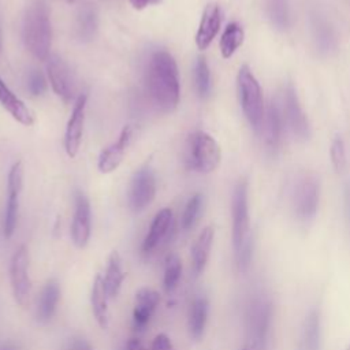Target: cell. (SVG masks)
Instances as JSON below:
<instances>
[{
  "instance_id": "b9f144b4",
  "label": "cell",
  "mask_w": 350,
  "mask_h": 350,
  "mask_svg": "<svg viewBox=\"0 0 350 350\" xmlns=\"http://www.w3.org/2000/svg\"><path fill=\"white\" fill-rule=\"evenodd\" d=\"M0 350H15L12 346H10V345H7V346H4L3 349H0Z\"/></svg>"
},
{
  "instance_id": "d590c367",
  "label": "cell",
  "mask_w": 350,
  "mask_h": 350,
  "mask_svg": "<svg viewBox=\"0 0 350 350\" xmlns=\"http://www.w3.org/2000/svg\"><path fill=\"white\" fill-rule=\"evenodd\" d=\"M27 90L31 96H41L46 90V79L40 70H31L27 75Z\"/></svg>"
},
{
  "instance_id": "7402d4cb",
  "label": "cell",
  "mask_w": 350,
  "mask_h": 350,
  "mask_svg": "<svg viewBox=\"0 0 350 350\" xmlns=\"http://www.w3.org/2000/svg\"><path fill=\"white\" fill-rule=\"evenodd\" d=\"M172 227V211L170 208H163L156 213L149 227V231L142 242V252L150 253L154 250L164 238H167Z\"/></svg>"
},
{
  "instance_id": "ac0fdd59",
  "label": "cell",
  "mask_w": 350,
  "mask_h": 350,
  "mask_svg": "<svg viewBox=\"0 0 350 350\" xmlns=\"http://www.w3.org/2000/svg\"><path fill=\"white\" fill-rule=\"evenodd\" d=\"M264 144L271 153H275L282 144L283 133V113L275 101H271L264 113L261 124Z\"/></svg>"
},
{
  "instance_id": "60d3db41",
  "label": "cell",
  "mask_w": 350,
  "mask_h": 350,
  "mask_svg": "<svg viewBox=\"0 0 350 350\" xmlns=\"http://www.w3.org/2000/svg\"><path fill=\"white\" fill-rule=\"evenodd\" d=\"M129 1H130V4L133 5V8H135V10H144V8L149 7V5H153V4L160 3L161 0H129Z\"/></svg>"
},
{
  "instance_id": "4dcf8cb0",
  "label": "cell",
  "mask_w": 350,
  "mask_h": 350,
  "mask_svg": "<svg viewBox=\"0 0 350 350\" xmlns=\"http://www.w3.org/2000/svg\"><path fill=\"white\" fill-rule=\"evenodd\" d=\"M182 275V262L180 258L175 253H170L165 257L164 262V278H163V286L165 293H172L180 279Z\"/></svg>"
},
{
  "instance_id": "ee69618b",
  "label": "cell",
  "mask_w": 350,
  "mask_h": 350,
  "mask_svg": "<svg viewBox=\"0 0 350 350\" xmlns=\"http://www.w3.org/2000/svg\"><path fill=\"white\" fill-rule=\"evenodd\" d=\"M67 3H74V1H77V0H66Z\"/></svg>"
},
{
  "instance_id": "cb8c5ba5",
  "label": "cell",
  "mask_w": 350,
  "mask_h": 350,
  "mask_svg": "<svg viewBox=\"0 0 350 350\" xmlns=\"http://www.w3.org/2000/svg\"><path fill=\"white\" fill-rule=\"evenodd\" d=\"M59 299H60V286L56 280L51 279L44 284L37 301L36 316L40 323L45 324L53 317Z\"/></svg>"
},
{
  "instance_id": "6da1fadb",
  "label": "cell",
  "mask_w": 350,
  "mask_h": 350,
  "mask_svg": "<svg viewBox=\"0 0 350 350\" xmlns=\"http://www.w3.org/2000/svg\"><path fill=\"white\" fill-rule=\"evenodd\" d=\"M148 93L163 112H171L179 103V72L174 56L165 51L152 53L146 70Z\"/></svg>"
},
{
  "instance_id": "7a4b0ae2",
  "label": "cell",
  "mask_w": 350,
  "mask_h": 350,
  "mask_svg": "<svg viewBox=\"0 0 350 350\" xmlns=\"http://www.w3.org/2000/svg\"><path fill=\"white\" fill-rule=\"evenodd\" d=\"M22 38L26 49L38 60H46L51 56L52 26L49 10L42 0L27 4L22 21Z\"/></svg>"
},
{
  "instance_id": "9a60e30c",
  "label": "cell",
  "mask_w": 350,
  "mask_h": 350,
  "mask_svg": "<svg viewBox=\"0 0 350 350\" xmlns=\"http://www.w3.org/2000/svg\"><path fill=\"white\" fill-rule=\"evenodd\" d=\"M92 231V212L88 197L78 191L75 194V209L71 223V239L79 249L85 247L89 242Z\"/></svg>"
},
{
  "instance_id": "5b68a950",
  "label": "cell",
  "mask_w": 350,
  "mask_h": 350,
  "mask_svg": "<svg viewBox=\"0 0 350 350\" xmlns=\"http://www.w3.org/2000/svg\"><path fill=\"white\" fill-rule=\"evenodd\" d=\"M237 88L242 111L253 126L254 130H260L264 120V103L261 88L247 66H242L237 75Z\"/></svg>"
},
{
  "instance_id": "3957f363",
  "label": "cell",
  "mask_w": 350,
  "mask_h": 350,
  "mask_svg": "<svg viewBox=\"0 0 350 350\" xmlns=\"http://www.w3.org/2000/svg\"><path fill=\"white\" fill-rule=\"evenodd\" d=\"M273 306L265 294H256L246 308V335L249 350H267Z\"/></svg>"
},
{
  "instance_id": "e0dca14e",
  "label": "cell",
  "mask_w": 350,
  "mask_h": 350,
  "mask_svg": "<svg viewBox=\"0 0 350 350\" xmlns=\"http://www.w3.org/2000/svg\"><path fill=\"white\" fill-rule=\"evenodd\" d=\"M159 302L160 294L153 288L142 287L135 293L133 309V325L135 331H144L146 328Z\"/></svg>"
},
{
  "instance_id": "7c38bea8",
  "label": "cell",
  "mask_w": 350,
  "mask_h": 350,
  "mask_svg": "<svg viewBox=\"0 0 350 350\" xmlns=\"http://www.w3.org/2000/svg\"><path fill=\"white\" fill-rule=\"evenodd\" d=\"M282 113L284 116V120L291 130V133L295 135V138L305 141L310 135V126L309 120L299 104L297 92L291 83H287V86L283 90V108Z\"/></svg>"
},
{
  "instance_id": "8992f818",
  "label": "cell",
  "mask_w": 350,
  "mask_h": 350,
  "mask_svg": "<svg viewBox=\"0 0 350 350\" xmlns=\"http://www.w3.org/2000/svg\"><path fill=\"white\" fill-rule=\"evenodd\" d=\"M319 179L310 172L301 174L294 182L291 191V204L297 219L302 223L312 221L319 208Z\"/></svg>"
},
{
  "instance_id": "52a82bcc",
  "label": "cell",
  "mask_w": 350,
  "mask_h": 350,
  "mask_svg": "<svg viewBox=\"0 0 350 350\" xmlns=\"http://www.w3.org/2000/svg\"><path fill=\"white\" fill-rule=\"evenodd\" d=\"M232 247L234 253L252 237L249 231V205L247 182L239 179L232 191Z\"/></svg>"
},
{
  "instance_id": "4316f807",
  "label": "cell",
  "mask_w": 350,
  "mask_h": 350,
  "mask_svg": "<svg viewBox=\"0 0 350 350\" xmlns=\"http://www.w3.org/2000/svg\"><path fill=\"white\" fill-rule=\"evenodd\" d=\"M124 278H126V273L122 268V257L116 250H113L109 254L105 275L103 278L104 279V286H105V290H107V294H108L109 298L118 297V294L120 293L122 283H123Z\"/></svg>"
},
{
  "instance_id": "30bf717a",
  "label": "cell",
  "mask_w": 350,
  "mask_h": 350,
  "mask_svg": "<svg viewBox=\"0 0 350 350\" xmlns=\"http://www.w3.org/2000/svg\"><path fill=\"white\" fill-rule=\"evenodd\" d=\"M308 22L317 52L324 56L335 52L338 48V37L334 25L327 15L317 7H310L308 12Z\"/></svg>"
},
{
  "instance_id": "484cf974",
  "label": "cell",
  "mask_w": 350,
  "mask_h": 350,
  "mask_svg": "<svg viewBox=\"0 0 350 350\" xmlns=\"http://www.w3.org/2000/svg\"><path fill=\"white\" fill-rule=\"evenodd\" d=\"M209 313V302L205 297H197L193 299L189 310V332L194 340H200L204 336Z\"/></svg>"
},
{
  "instance_id": "7bdbcfd3",
  "label": "cell",
  "mask_w": 350,
  "mask_h": 350,
  "mask_svg": "<svg viewBox=\"0 0 350 350\" xmlns=\"http://www.w3.org/2000/svg\"><path fill=\"white\" fill-rule=\"evenodd\" d=\"M0 52H1V31H0Z\"/></svg>"
},
{
  "instance_id": "277c9868",
  "label": "cell",
  "mask_w": 350,
  "mask_h": 350,
  "mask_svg": "<svg viewBox=\"0 0 350 350\" xmlns=\"http://www.w3.org/2000/svg\"><path fill=\"white\" fill-rule=\"evenodd\" d=\"M220 146L216 139L205 131H196L187 139L186 164L190 170L209 174L220 164Z\"/></svg>"
},
{
  "instance_id": "d6986e66",
  "label": "cell",
  "mask_w": 350,
  "mask_h": 350,
  "mask_svg": "<svg viewBox=\"0 0 350 350\" xmlns=\"http://www.w3.org/2000/svg\"><path fill=\"white\" fill-rule=\"evenodd\" d=\"M221 25V11L216 3H209L204 8L201 21L196 33L197 48L204 51L206 49L213 38L216 37Z\"/></svg>"
},
{
  "instance_id": "f546056e",
  "label": "cell",
  "mask_w": 350,
  "mask_h": 350,
  "mask_svg": "<svg viewBox=\"0 0 350 350\" xmlns=\"http://www.w3.org/2000/svg\"><path fill=\"white\" fill-rule=\"evenodd\" d=\"M265 12L272 26L279 30H286L290 26L288 0H264Z\"/></svg>"
},
{
  "instance_id": "ab89813d",
  "label": "cell",
  "mask_w": 350,
  "mask_h": 350,
  "mask_svg": "<svg viewBox=\"0 0 350 350\" xmlns=\"http://www.w3.org/2000/svg\"><path fill=\"white\" fill-rule=\"evenodd\" d=\"M123 350H148V349L144 346V343L138 338H130L124 343Z\"/></svg>"
},
{
  "instance_id": "1f68e13d",
  "label": "cell",
  "mask_w": 350,
  "mask_h": 350,
  "mask_svg": "<svg viewBox=\"0 0 350 350\" xmlns=\"http://www.w3.org/2000/svg\"><path fill=\"white\" fill-rule=\"evenodd\" d=\"M202 204H204V197L200 193H196L186 204L182 217H180V227L187 231L190 228L194 227V224L197 223L201 209H202Z\"/></svg>"
},
{
  "instance_id": "e575fe53",
  "label": "cell",
  "mask_w": 350,
  "mask_h": 350,
  "mask_svg": "<svg viewBox=\"0 0 350 350\" xmlns=\"http://www.w3.org/2000/svg\"><path fill=\"white\" fill-rule=\"evenodd\" d=\"M253 237H250L237 252H235V258H237V265L241 272L247 271L252 257H253Z\"/></svg>"
},
{
  "instance_id": "f35d334b",
  "label": "cell",
  "mask_w": 350,
  "mask_h": 350,
  "mask_svg": "<svg viewBox=\"0 0 350 350\" xmlns=\"http://www.w3.org/2000/svg\"><path fill=\"white\" fill-rule=\"evenodd\" d=\"M343 209H345V217H346V223L350 231V186L345 187L343 191Z\"/></svg>"
},
{
  "instance_id": "9c48e42d",
  "label": "cell",
  "mask_w": 350,
  "mask_h": 350,
  "mask_svg": "<svg viewBox=\"0 0 350 350\" xmlns=\"http://www.w3.org/2000/svg\"><path fill=\"white\" fill-rule=\"evenodd\" d=\"M23 183V167L21 161H15L8 172L7 179V190L8 198L4 209V219H3V234L8 239L12 237L16 221H18V211H19V196Z\"/></svg>"
},
{
  "instance_id": "f1b7e54d",
  "label": "cell",
  "mask_w": 350,
  "mask_h": 350,
  "mask_svg": "<svg viewBox=\"0 0 350 350\" xmlns=\"http://www.w3.org/2000/svg\"><path fill=\"white\" fill-rule=\"evenodd\" d=\"M245 38L243 29L237 22H231L226 26L220 38V52L224 59H230L237 49L242 45Z\"/></svg>"
},
{
  "instance_id": "603a6c76",
  "label": "cell",
  "mask_w": 350,
  "mask_h": 350,
  "mask_svg": "<svg viewBox=\"0 0 350 350\" xmlns=\"http://www.w3.org/2000/svg\"><path fill=\"white\" fill-rule=\"evenodd\" d=\"M215 230L212 226H206L201 230L191 246V267L196 276L201 275L209 260Z\"/></svg>"
},
{
  "instance_id": "5bb4252c",
  "label": "cell",
  "mask_w": 350,
  "mask_h": 350,
  "mask_svg": "<svg viewBox=\"0 0 350 350\" xmlns=\"http://www.w3.org/2000/svg\"><path fill=\"white\" fill-rule=\"evenodd\" d=\"M86 103H88V94L86 93L79 94L75 100L71 116L67 122L66 134H64V149L71 159H74L78 154V150L82 142Z\"/></svg>"
},
{
  "instance_id": "8d00e7d4",
  "label": "cell",
  "mask_w": 350,
  "mask_h": 350,
  "mask_svg": "<svg viewBox=\"0 0 350 350\" xmlns=\"http://www.w3.org/2000/svg\"><path fill=\"white\" fill-rule=\"evenodd\" d=\"M63 350H93V347L85 338L72 336L66 342Z\"/></svg>"
},
{
  "instance_id": "83f0119b",
  "label": "cell",
  "mask_w": 350,
  "mask_h": 350,
  "mask_svg": "<svg viewBox=\"0 0 350 350\" xmlns=\"http://www.w3.org/2000/svg\"><path fill=\"white\" fill-rule=\"evenodd\" d=\"M98 26L97 12L92 4H83L77 14L75 30L81 41H90L96 36Z\"/></svg>"
},
{
  "instance_id": "44dd1931",
  "label": "cell",
  "mask_w": 350,
  "mask_h": 350,
  "mask_svg": "<svg viewBox=\"0 0 350 350\" xmlns=\"http://www.w3.org/2000/svg\"><path fill=\"white\" fill-rule=\"evenodd\" d=\"M321 316L319 309H310L301 325L298 350H321Z\"/></svg>"
},
{
  "instance_id": "8fae6325",
  "label": "cell",
  "mask_w": 350,
  "mask_h": 350,
  "mask_svg": "<svg viewBox=\"0 0 350 350\" xmlns=\"http://www.w3.org/2000/svg\"><path fill=\"white\" fill-rule=\"evenodd\" d=\"M156 196V178L149 167L139 168L130 183L129 205L133 212H142L152 204Z\"/></svg>"
},
{
  "instance_id": "d4e9b609",
  "label": "cell",
  "mask_w": 350,
  "mask_h": 350,
  "mask_svg": "<svg viewBox=\"0 0 350 350\" xmlns=\"http://www.w3.org/2000/svg\"><path fill=\"white\" fill-rule=\"evenodd\" d=\"M108 294L104 286V279L100 273L96 275L93 284H92V291H90V305L92 310L94 314V319L97 324L101 328H107L109 324V316H108Z\"/></svg>"
},
{
  "instance_id": "ba28073f",
  "label": "cell",
  "mask_w": 350,
  "mask_h": 350,
  "mask_svg": "<svg viewBox=\"0 0 350 350\" xmlns=\"http://www.w3.org/2000/svg\"><path fill=\"white\" fill-rule=\"evenodd\" d=\"M10 283L15 302L26 306L31 295V280L29 275V250L25 245H21L11 257Z\"/></svg>"
},
{
  "instance_id": "2e32d148",
  "label": "cell",
  "mask_w": 350,
  "mask_h": 350,
  "mask_svg": "<svg viewBox=\"0 0 350 350\" xmlns=\"http://www.w3.org/2000/svg\"><path fill=\"white\" fill-rule=\"evenodd\" d=\"M131 137H133V127L127 124L122 129L116 142L111 144L109 146L101 150L97 161V168L100 172L109 174L120 165L123 156L126 153V149L130 145Z\"/></svg>"
},
{
  "instance_id": "836d02e7",
  "label": "cell",
  "mask_w": 350,
  "mask_h": 350,
  "mask_svg": "<svg viewBox=\"0 0 350 350\" xmlns=\"http://www.w3.org/2000/svg\"><path fill=\"white\" fill-rule=\"evenodd\" d=\"M329 156H331V161L335 171L342 172L346 167V149H345V142L339 135L335 137L331 144Z\"/></svg>"
},
{
  "instance_id": "ffe728a7",
  "label": "cell",
  "mask_w": 350,
  "mask_h": 350,
  "mask_svg": "<svg viewBox=\"0 0 350 350\" xmlns=\"http://www.w3.org/2000/svg\"><path fill=\"white\" fill-rule=\"evenodd\" d=\"M0 104L21 124L31 126L34 123L33 111L5 85L0 78Z\"/></svg>"
},
{
  "instance_id": "bcb514c9",
  "label": "cell",
  "mask_w": 350,
  "mask_h": 350,
  "mask_svg": "<svg viewBox=\"0 0 350 350\" xmlns=\"http://www.w3.org/2000/svg\"><path fill=\"white\" fill-rule=\"evenodd\" d=\"M346 350H350V345H349V346H347V349H346Z\"/></svg>"
},
{
  "instance_id": "d6a6232c",
  "label": "cell",
  "mask_w": 350,
  "mask_h": 350,
  "mask_svg": "<svg viewBox=\"0 0 350 350\" xmlns=\"http://www.w3.org/2000/svg\"><path fill=\"white\" fill-rule=\"evenodd\" d=\"M194 83L200 97H206L211 92V72L204 56H198L194 66Z\"/></svg>"
},
{
  "instance_id": "f6af8a7d",
  "label": "cell",
  "mask_w": 350,
  "mask_h": 350,
  "mask_svg": "<svg viewBox=\"0 0 350 350\" xmlns=\"http://www.w3.org/2000/svg\"><path fill=\"white\" fill-rule=\"evenodd\" d=\"M242 350H249V347H247V346H245Z\"/></svg>"
},
{
  "instance_id": "74e56055",
  "label": "cell",
  "mask_w": 350,
  "mask_h": 350,
  "mask_svg": "<svg viewBox=\"0 0 350 350\" xmlns=\"http://www.w3.org/2000/svg\"><path fill=\"white\" fill-rule=\"evenodd\" d=\"M149 350H175L171 339L165 334H157L150 345Z\"/></svg>"
},
{
  "instance_id": "4fadbf2b",
  "label": "cell",
  "mask_w": 350,
  "mask_h": 350,
  "mask_svg": "<svg viewBox=\"0 0 350 350\" xmlns=\"http://www.w3.org/2000/svg\"><path fill=\"white\" fill-rule=\"evenodd\" d=\"M46 74L53 92L64 101H70L75 96V81L68 64L57 55L46 59Z\"/></svg>"
}]
</instances>
